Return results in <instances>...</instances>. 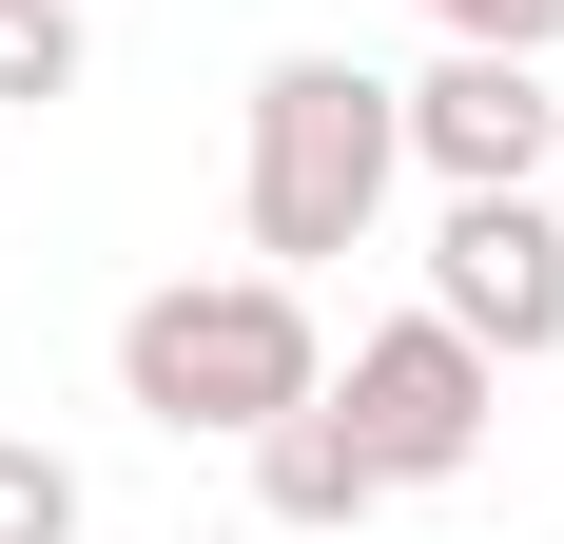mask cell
I'll return each mask as SVG.
<instances>
[{
  "label": "cell",
  "mask_w": 564,
  "mask_h": 544,
  "mask_svg": "<svg viewBox=\"0 0 564 544\" xmlns=\"http://www.w3.org/2000/svg\"><path fill=\"white\" fill-rule=\"evenodd\" d=\"M332 409L370 428V467H390V487H467V467H487V409H507V370H487L448 312H390V330H350Z\"/></svg>",
  "instance_id": "obj_3"
},
{
  "label": "cell",
  "mask_w": 564,
  "mask_h": 544,
  "mask_svg": "<svg viewBox=\"0 0 564 544\" xmlns=\"http://www.w3.org/2000/svg\"><path fill=\"white\" fill-rule=\"evenodd\" d=\"M332 389V330H312V272L234 253V272H156L137 312H117V409L175 447H253L273 409Z\"/></svg>",
  "instance_id": "obj_1"
},
{
  "label": "cell",
  "mask_w": 564,
  "mask_h": 544,
  "mask_svg": "<svg viewBox=\"0 0 564 544\" xmlns=\"http://www.w3.org/2000/svg\"><path fill=\"white\" fill-rule=\"evenodd\" d=\"M390 98H409V175L429 195H507V175L564 156L545 58H507V40H429V78H390Z\"/></svg>",
  "instance_id": "obj_5"
},
{
  "label": "cell",
  "mask_w": 564,
  "mask_h": 544,
  "mask_svg": "<svg viewBox=\"0 0 564 544\" xmlns=\"http://www.w3.org/2000/svg\"><path fill=\"white\" fill-rule=\"evenodd\" d=\"M98 78V40H78V0H0V117H58Z\"/></svg>",
  "instance_id": "obj_7"
},
{
  "label": "cell",
  "mask_w": 564,
  "mask_h": 544,
  "mask_svg": "<svg viewBox=\"0 0 564 544\" xmlns=\"http://www.w3.org/2000/svg\"><path fill=\"white\" fill-rule=\"evenodd\" d=\"M253 505H273L292 544H332V525H370V505H390V467H370V428L312 389V409H273V428H253Z\"/></svg>",
  "instance_id": "obj_6"
},
{
  "label": "cell",
  "mask_w": 564,
  "mask_h": 544,
  "mask_svg": "<svg viewBox=\"0 0 564 544\" xmlns=\"http://www.w3.org/2000/svg\"><path fill=\"white\" fill-rule=\"evenodd\" d=\"M390 175H409V98L370 58H332V40L253 58V98H234V215H253L273 272L370 253V233H390Z\"/></svg>",
  "instance_id": "obj_2"
},
{
  "label": "cell",
  "mask_w": 564,
  "mask_h": 544,
  "mask_svg": "<svg viewBox=\"0 0 564 544\" xmlns=\"http://www.w3.org/2000/svg\"><path fill=\"white\" fill-rule=\"evenodd\" d=\"M429 40H507V58H564V0H409Z\"/></svg>",
  "instance_id": "obj_9"
},
{
  "label": "cell",
  "mask_w": 564,
  "mask_h": 544,
  "mask_svg": "<svg viewBox=\"0 0 564 544\" xmlns=\"http://www.w3.org/2000/svg\"><path fill=\"white\" fill-rule=\"evenodd\" d=\"M78 525H98V487H78L40 428H0V544H78Z\"/></svg>",
  "instance_id": "obj_8"
},
{
  "label": "cell",
  "mask_w": 564,
  "mask_h": 544,
  "mask_svg": "<svg viewBox=\"0 0 564 544\" xmlns=\"http://www.w3.org/2000/svg\"><path fill=\"white\" fill-rule=\"evenodd\" d=\"M429 312H448L487 370H545V350H564V215H545V175L429 215Z\"/></svg>",
  "instance_id": "obj_4"
}]
</instances>
